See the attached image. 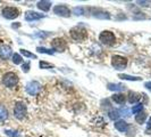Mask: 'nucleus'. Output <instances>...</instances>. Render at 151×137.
Here are the masks:
<instances>
[{"label": "nucleus", "instance_id": "nucleus-1", "mask_svg": "<svg viewBox=\"0 0 151 137\" xmlns=\"http://www.w3.org/2000/svg\"><path fill=\"white\" fill-rule=\"evenodd\" d=\"M2 84L8 88H13L18 84V76L14 72H7L2 76Z\"/></svg>", "mask_w": 151, "mask_h": 137}, {"label": "nucleus", "instance_id": "nucleus-2", "mask_svg": "<svg viewBox=\"0 0 151 137\" xmlns=\"http://www.w3.org/2000/svg\"><path fill=\"white\" fill-rule=\"evenodd\" d=\"M111 65L115 70L122 71L127 65V58L124 56H121V55H114L111 57Z\"/></svg>", "mask_w": 151, "mask_h": 137}, {"label": "nucleus", "instance_id": "nucleus-3", "mask_svg": "<svg viewBox=\"0 0 151 137\" xmlns=\"http://www.w3.org/2000/svg\"><path fill=\"white\" fill-rule=\"evenodd\" d=\"M70 37L76 41H84L88 38V31L81 26H75L70 30Z\"/></svg>", "mask_w": 151, "mask_h": 137}, {"label": "nucleus", "instance_id": "nucleus-4", "mask_svg": "<svg viewBox=\"0 0 151 137\" xmlns=\"http://www.w3.org/2000/svg\"><path fill=\"white\" fill-rule=\"evenodd\" d=\"M99 40L101 41V44L106 46H113L116 41V37L111 31H102L99 36Z\"/></svg>", "mask_w": 151, "mask_h": 137}, {"label": "nucleus", "instance_id": "nucleus-5", "mask_svg": "<svg viewBox=\"0 0 151 137\" xmlns=\"http://www.w3.org/2000/svg\"><path fill=\"white\" fill-rule=\"evenodd\" d=\"M27 114V107L24 102H17L14 107V115L18 120H23Z\"/></svg>", "mask_w": 151, "mask_h": 137}, {"label": "nucleus", "instance_id": "nucleus-6", "mask_svg": "<svg viewBox=\"0 0 151 137\" xmlns=\"http://www.w3.org/2000/svg\"><path fill=\"white\" fill-rule=\"evenodd\" d=\"M2 16L7 20H14L19 16V10L15 7H5L2 9Z\"/></svg>", "mask_w": 151, "mask_h": 137}, {"label": "nucleus", "instance_id": "nucleus-7", "mask_svg": "<svg viewBox=\"0 0 151 137\" xmlns=\"http://www.w3.org/2000/svg\"><path fill=\"white\" fill-rule=\"evenodd\" d=\"M51 47H52L53 50H56V52H59V53H63V52H65V49H66V41L64 40V39L61 38H55L51 41Z\"/></svg>", "mask_w": 151, "mask_h": 137}, {"label": "nucleus", "instance_id": "nucleus-8", "mask_svg": "<svg viewBox=\"0 0 151 137\" xmlns=\"http://www.w3.org/2000/svg\"><path fill=\"white\" fill-rule=\"evenodd\" d=\"M25 89L27 91V94H30L32 96H35L41 90V85L38 81H30L29 84L26 85V88Z\"/></svg>", "mask_w": 151, "mask_h": 137}, {"label": "nucleus", "instance_id": "nucleus-9", "mask_svg": "<svg viewBox=\"0 0 151 137\" xmlns=\"http://www.w3.org/2000/svg\"><path fill=\"white\" fill-rule=\"evenodd\" d=\"M53 13L56 15L61 16V17H69L70 16V10L67 6L65 5H57L53 7Z\"/></svg>", "mask_w": 151, "mask_h": 137}, {"label": "nucleus", "instance_id": "nucleus-10", "mask_svg": "<svg viewBox=\"0 0 151 137\" xmlns=\"http://www.w3.org/2000/svg\"><path fill=\"white\" fill-rule=\"evenodd\" d=\"M45 15L43 14H39L37 12H33V10H29L25 13V20L29 21V22H32V21H37V20H41L43 18Z\"/></svg>", "mask_w": 151, "mask_h": 137}, {"label": "nucleus", "instance_id": "nucleus-11", "mask_svg": "<svg viewBox=\"0 0 151 137\" xmlns=\"http://www.w3.org/2000/svg\"><path fill=\"white\" fill-rule=\"evenodd\" d=\"M12 48L7 45L0 46V58L1 60H8L12 56Z\"/></svg>", "mask_w": 151, "mask_h": 137}, {"label": "nucleus", "instance_id": "nucleus-12", "mask_svg": "<svg viewBox=\"0 0 151 137\" xmlns=\"http://www.w3.org/2000/svg\"><path fill=\"white\" fill-rule=\"evenodd\" d=\"M115 128L121 133H126L129 129V123L124 120H118V121L115 122Z\"/></svg>", "mask_w": 151, "mask_h": 137}, {"label": "nucleus", "instance_id": "nucleus-13", "mask_svg": "<svg viewBox=\"0 0 151 137\" xmlns=\"http://www.w3.org/2000/svg\"><path fill=\"white\" fill-rule=\"evenodd\" d=\"M93 16L97 17V18H101V20H109L110 18L109 13H107L105 10H101V9H94L93 10Z\"/></svg>", "mask_w": 151, "mask_h": 137}, {"label": "nucleus", "instance_id": "nucleus-14", "mask_svg": "<svg viewBox=\"0 0 151 137\" xmlns=\"http://www.w3.org/2000/svg\"><path fill=\"white\" fill-rule=\"evenodd\" d=\"M141 96L142 95H140V94H137L135 91H129V102L131 104H134V103H137L140 99H141Z\"/></svg>", "mask_w": 151, "mask_h": 137}, {"label": "nucleus", "instance_id": "nucleus-15", "mask_svg": "<svg viewBox=\"0 0 151 137\" xmlns=\"http://www.w3.org/2000/svg\"><path fill=\"white\" fill-rule=\"evenodd\" d=\"M37 6L42 12H48L50 9V7H51V2L50 1H47V0H42V1H39Z\"/></svg>", "mask_w": 151, "mask_h": 137}, {"label": "nucleus", "instance_id": "nucleus-16", "mask_svg": "<svg viewBox=\"0 0 151 137\" xmlns=\"http://www.w3.org/2000/svg\"><path fill=\"white\" fill-rule=\"evenodd\" d=\"M111 98L117 104H125V102H126V96L124 94H114Z\"/></svg>", "mask_w": 151, "mask_h": 137}, {"label": "nucleus", "instance_id": "nucleus-17", "mask_svg": "<svg viewBox=\"0 0 151 137\" xmlns=\"http://www.w3.org/2000/svg\"><path fill=\"white\" fill-rule=\"evenodd\" d=\"M126 86L122 84H108L107 85V88L108 90H111V91H122L125 89Z\"/></svg>", "mask_w": 151, "mask_h": 137}, {"label": "nucleus", "instance_id": "nucleus-18", "mask_svg": "<svg viewBox=\"0 0 151 137\" xmlns=\"http://www.w3.org/2000/svg\"><path fill=\"white\" fill-rule=\"evenodd\" d=\"M119 111L118 110H115V109H113V110H110L109 112H108V117H109V119L110 120H113V121H115V120H117L118 118H119Z\"/></svg>", "mask_w": 151, "mask_h": 137}, {"label": "nucleus", "instance_id": "nucleus-19", "mask_svg": "<svg viewBox=\"0 0 151 137\" xmlns=\"http://www.w3.org/2000/svg\"><path fill=\"white\" fill-rule=\"evenodd\" d=\"M118 78H121L123 80H129V81H140L141 80L140 77H132L129 74H118Z\"/></svg>", "mask_w": 151, "mask_h": 137}, {"label": "nucleus", "instance_id": "nucleus-20", "mask_svg": "<svg viewBox=\"0 0 151 137\" xmlns=\"http://www.w3.org/2000/svg\"><path fill=\"white\" fill-rule=\"evenodd\" d=\"M8 118V111L7 109L0 104V121H5Z\"/></svg>", "mask_w": 151, "mask_h": 137}, {"label": "nucleus", "instance_id": "nucleus-21", "mask_svg": "<svg viewBox=\"0 0 151 137\" xmlns=\"http://www.w3.org/2000/svg\"><path fill=\"white\" fill-rule=\"evenodd\" d=\"M145 119H147V113L145 112H141V113L136 114L135 115V121L137 122V123H144V121H145Z\"/></svg>", "mask_w": 151, "mask_h": 137}, {"label": "nucleus", "instance_id": "nucleus-22", "mask_svg": "<svg viewBox=\"0 0 151 137\" xmlns=\"http://www.w3.org/2000/svg\"><path fill=\"white\" fill-rule=\"evenodd\" d=\"M132 112H133V114H135V115L139 113H141V112H143V104H137L135 106H133Z\"/></svg>", "mask_w": 151, "mask_h": 137}, {"label": "nucleus", "instance_id": "nucleus-23", "mask_svg": "<svg viewBox=\"0 0 151 137\" xmlns=\"http://www.w3.org/2000/svg\"><path fill=\"white\" fill-rule=\"evenodd\" d=\"M21 54L25 57H29V58H37V55H34L33 53H30L26 49H21Z\"/></svg>", "mask_w": 151, "mask_h": 137}, {"label": "nucleus", "instance_id": "nucleus-24", "mask_svg": "<svg viewBox=\"0 0 151 137\" xmlns=\"http://www.w3.org/2000/svg\"><path fill=\"white\" fill-rule=\"evenodd\" d=\"M37 50H38L39 53H41V54L53 55V50H51V49H47V48H45V47H38V48H37Z\"/></svg>", "mask_w": 151, "mask_h": 137}, {"label": "nucleus", "instance_id": "nucleus-25", "mask_svg": "<svg viewBox=\"0 0 151 137\" xmlns=\"http://www.w3.org/2000/svg\"><path fill=\"white\" fill-rule=\"evenodd\" d=\"M5 134L9 137H19V134H18V131H16V130H10V129H6L5 130Z\"/></svg>", "mask_w": 151, "mask_h": 137}, {"label": "nucleus", "instance_id": "nucleus-26", "mask_svg": "<svg viewBox=\"0 0 151 137\" xmlns=\"http://www.w3.org/2000/svg\"><path fill=\"white\" fill-rule=\"evenodd\" d=\"M13 62H14V64H21L23 62L22 56L19 54H14L13 55Z\"/></svg>", "mask_w": 151, "mask_h": 137}, {"label": "nucleus", "instance_id": "nucleus-27", "mask_svg": "<svg viewBox=\"0 0 151 137\" xmlns=\"http://www.w3.org/2000/svg\"><path fill=\"white\" fill-rule=\"evenodd\" d=\"M39 65H40V68H53V64H51V63H48V62H45V61H41L40 63H39Z\"/></svg>", "mask_w": 151, "mask_h": 137}, {"label": "nucleus", "instance_id": "nucleus-28", "mask_svg": "<svg viewBox=\"0 0 151 137\" xmlns=\"http://www.w3.org/2000/svg\"><path fill=\"white\" fill-rule=\"evenodd\" d=\"M22 70L23 72H25V73H27L29 71H30V63L29 62H26V63H24L22 65Z\"/></svg>", "mask_w": 151, "mask_h": 137}, {"label": "nucleus", "instance_id": "nucleus-29", "mask_svg": "<svg viewBox=\"0 0 151 137\" xmlns=\"http://www.w3.org/2000/svg\"><path fill=\"white\" fill-rule=\"evenodd\" d=\"M82 12H83V8H82V7L74 8V13H75L76 15H82Z\"/></svg>", "mask_w": 151, "mask_h": 137}, {"label": "nucleus", "instance_id": "nucleus-30", "mask_svg": "<svg viewBox=\"0 0 151 137\" xmlns=\"http://www.w3.org/2000/svg\"><path fill=\"white\" fill-rule=\"evenodd\" d=\"M144 87H145L148 90L151 91V81H148V82H145V84H144Z\"/></svg>", "mask_w": 151, "mask_h": 137}, {"label": "nucleus", "instance_id": "nucleus-31", "mask_svg": "<svg viewBox=\"0 0 151 137\" xmlns=\"http://www.w3.org/2000/svg\"><path fill=\"white\" fill-rule=\"evenodd\" d=\"M137 4H140L141 6H148V4H150V1H137Z\"/></svg>", "mask_w": 151, "mask_h": 137}, {"label": "nucleus", "instance_id": "nucleus-32", "mask_svg": "<svg viewBox=\"0 0 151 137\" xmlns=\"http://www.w3.org/2000/svg\"><path fill=\"white\" fill-rule=\"evenodd\" d=\"M147 129H148V130L151 129V118L148 120V123H147Z\"/></svg>", "mask_w": 151, "mask_h": 137}, {"label": "nucleus", "instance_id": "nucleus-33", "mask_svg": "<svg viewBox=\"0 0 151 137\" xmlns=\"http://www.w3.org/2000/svg\"><path fill=\"white\" fill-rule=\"evenodd\" d=\"M18 26H19V23H17V24H13V28H14V29L18 28Z\"/></svg>", "mask_w": 151, "mask_h": 137}]
</instances>
